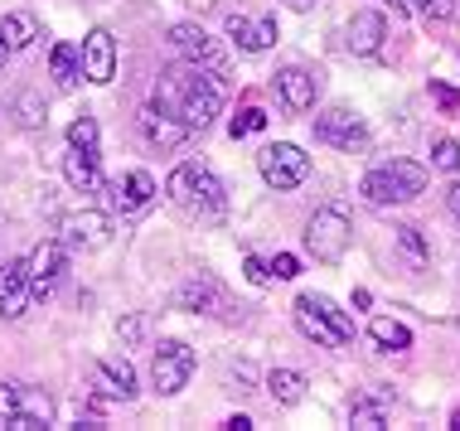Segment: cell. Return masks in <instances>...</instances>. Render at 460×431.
<instances>
[{"instance_id": "1", "label": "cell", "mask_w": 460, "mask_h": 431, "mask_svg": "<svg viewBox=\"0 0 460 431\" xmlns=\"http://www.w3.org/2000/svg\"><path fill=\"white\" fill-rule=\"evenodd\" d=\"M223 97H228V88H223V73L199 68V64L184 58V64L160 68L151 102L160 107V112H170L175 121H184L190 131H204L208 121L223 112Z\"/></svg>"}, {"instance_id": "2", "label": "cell", "mask_w": 460, "mask_h": 431, "mask_svg": "<svg viewBox=\"0 0 460 431\" xmlns=\"http://www.w3.org/2000/svg\"><path fill=\"white\" fill-rule=\"evenodd\" d=\"M165 194L184 218H194V224H223V218H228V189H223V180L208 165H199V160H184V165L170 170Z\"/></svg>"}, {"instance_id": "3", "label": "cell", "mask_w": 460, "mask_h": 431, "mask_svg": "<svg viewBox=\"0 0 460 431\" xmlns=\"http://www.w3.org/2000/svg\"><path fill=\"white\" fill-rule=\"evenodd\" d=\"M427 189V165H417V160H388V165H373L364 184H358V194H364L368 204L388 208V204H407L417 199V194Z\"/></svg>"}, {"instance_id": "4", "label": "cell", "mask_w": 460, "mask_h": 431, "mask_svg": "<svg viewBox=\"0 0 460 431\" xmlns=\"http://www.w3.org/2000/svg\"><path fill=\"white\" fill-rule=\"evenodd\" d=\"M296 325L305 330V339H315L320 349H344L354 344V320L330 301V295H301L296 301Z\"/></svg>"}, {"instance_id": "5", "label": "cell", "mask_w": 460, "mask_h": 431, "mask_svg": "<svg viewBox=\"0 0 460 431\" xmlns=\"http://www.w3.org/2000/svg\"><path fill=\"white\" fill-rule=\"evenodd\" d=\"M54 422V398L30 383H0V427L10 431H40Z\"/></svg>"}, {"instance_id": "6", "label": "cell", "mask_w": 460, "mask_h": 431, "mask_svg": "<svg viewBox=\"0 0 460 431\" xmlns=\"http://www.w3.org/2000/svg\"><path fill=\"white\" fill-rule=\"evenodd\" d=\"M354 242V228H349V214L344 208H315L305 224V252L315 257V262H344V252H349Z\"/></svg>"}, {"instance_id": "7", "label": "cell", "mask_w": 460, "mask_h": 431, "mask_svg": "<svg viewBox=\"0 0 460 431\" xmlns=\"http://www.w3.org/2000/svg\"><path fill=\"white\" fill-rule=\"evenodd\" d=\"M194 374V349L184 339H160L155 344V359H151V383L160 398H175V392H184V383H190Z\"/></svg>"}, {"instance_id": "8", "label": "cell", "mask_w": 460, "mask_h": 431, "mask_svg": "<svg viewBox=\"0 0 460 431\" xmlns=\"http://www.w3.org/2000/svg\"><path fill=\"white\" fill-rule=\"evenodd\" d=\"M257 170H262V180L271 184V189H301V184L310 180V155L291 141H277V145H267V151L257 155Z\"/></svg>"}, {"instance_id": "9", "label": "cell", "mask_w": 460, "mask_h": 431, "mask_svg": "<svg viewBox=\"0 0 460 431\" xmlns=\"http://www.w3.org/2000/svg\"><path fill=\"white\" fill-rule=\"evenodd\" d=\"M68 272V248L58 238H44L40 248L30 252V262H24V277H30V295L34 301H49V295L58 291V281Z\"/></svg>"}, {"instance_id": "10", "label": "cell", "mask_w": 460, "mask_h": 431, "mask_svg": "<svg viewBox=\"0 0 460 431\" xmlns=\"http://www.w3.org/2000/svg\"><path fill=\"white\" fill-rule=\"evenodd\" d=\"M111 238V218L97 214V208H78V214H64L58 218V242L68 252H93V248H107Z\"/></svg>"}, {"instance_id": "11", "label": "cell", "mask_w": 460, "mask_h": 431, "mask_svg": "<svg viewBox=\"0 0 460 431\" xmlns=\"http://www.w3.org/2000/svg\"><path fill=\"white\" fill-rule=\"evenodd\" d=\"M170 44H175L180 54L190 58V64H199V68H214V73L228 68V48H223L218 40H208L199 24H175V30H170Z\"/></svg>"}, {"instance_id": "12", "label": "cell", "mask_w": 460, "mask_h": 431, "mask_svg": "<svg viewBox=\"0 0 460 431\" xmlns=\"http://www.w3.org/2000/svg\"><path fill=\"white\" fill-rule=\"evenodd\" d=\"M315 141L325 145H340V151H364L368 145V131L349 107H330L325 117H315Z\"/></svg>"}, {"instance_id": "13", "label": "cell", "mask_w": 460, "mask_h": 431, "mask_svg": "<svg viewBox=\"0 0 460 431\" xmlns=\"http://www.w3.org/2000/svg\"><path fill=\"white\" fill-rule=\"evenodd\" d=\"M277 97H281L286 112H310V107H315V97H320V73L315 68H301V64L281 68L277 73Z\"/></svg>"}, {"instance_id": "14", "label": "cell", "mask_w": 460, "mask_h": 431, "mask_svg": "<svg viewBox=\"0 0 460 431\" xmlns=\"http://www.w3.org/2000/svg\"><path fill=\"white\" fill-rule=\"evenodd\" d=\"M175 305L194 315H214V311H228V291H223V281L214 272H199L175 291Z\"/></svg>"}, {"instance_id": "15", "label": "cell", "mask_w": 460, "mask_h": 431, "mask_svg": "<svg viewBox=\"0 0 460 431\" xmlns=\"http://www.w3.org/2000/svg\"><path fill=\"white\" fill-rule=\"evenodd\" d=\"M136 127H141L146 145H155V151H180V145L194 136V131L184 127V121H175L170 112H160L155 102H151V107H141V117H136Z\"/></svg>"}, {"instance_id": "16", "label": "cell", "mask_w": 460, "mask_h": 431, "mask_svg": "<svg viewBox=\"0 0 460 431\" xmlns=\"http://www.w3.org/2000/svg\"><path fill=\"white\" fill-rule=\"evenodd\" d=\"M102 189H107V204L117 208V214H141V208L155 199V180L146 175V170H127L121 180L102 184Z\"/></svg>"}, {"instance_id": "17", "label": "cell", "mask_w": 460, "mask_h": 431, "mask_svg": "<svg viewBox=\"0 0 460 431\" xmlns=\"http://www.w3.org/2000/svg\"><path fill=\"white\" fill-rule=\"evenodd\" d=\"M78 54H83V78L88 83H111L117 78V40H111V30H93Z\"/></svg>"}, {"instance_id": "18", "label": "cell", "mask_w": 460, "mask_h": 431, "mask_svg": "<svg viewBox=\"0 0 460 431\" xmlns=\"http://www.w3.org/2000/svg\"><path fill=\"white\" fill-rule=\"evenodd\" d=\"M383 40H388V20L378 10H358V15L344 24V48L349 54H378Z\"/></svg>"}, {"instance_id": "19", "label": "cell", "mask_w": 460, "mask_h": 431, "mask_svg": "<svg viewBox=\"0 0 460 431\" xmlns=\"http://www.w3.org/2000/svg\"><path fill=\"white\" fill-rule=\"evenodd\" d=\"M30 301H34V295H30L24 262H0V320H20Z\"/></svg>"}, {"instance_id": "20", "label": "cell", "mask_w": 460, "mask_h": 431, "mask_svg": "<svg viewBox=\"0 0 460 431\" xmlns=\"http://www.w3.org/2000/svg\"><path fill=\"white\" fill-rule=\"evenodd\" d=\"M40 15H30V10H15V15H5L0 20V64L5 58H15V54H24L34 40H40Z\"/></svg>"}, {"instance_id": "21", "label": "cell", "mask_w": 460, "mask_h": 431, "mask_svg": "<svg viewBox=\"0 0 460 431\" xmlns=\"http://www.w3.org/2000/svg\"><path fill=\"white\" fill-rule=\"evenodd\" d=\"M228 34L238 40V48H247V54H262V48L277 44V20L271 15H228Z\"/></svg>"}, {"instance_id": "22", "label": "cell", "mask_w": 460, "mask_h": 431, "mask_svg": "<svg viewBox=\"0 0 460 431\" xmlns=\"http://www.w3.org/2000/svg\"><path fill=\"white\" fill-rule=\"evenodd\" d=\"M64 180L73 184L78 194H97L102 189V170H97V155H88V151H73L68 145V155H64Z\"/></svg>"}, {"instance_id": "23", "label": "cell", "mask_w": 460, "mask_h": 431, "mask_svg": "<svg viewBox=\"0 0 460 431\" xmlns=\"http://www.w3.org/2000/svg\"><path fill=\"white\" fill-rule=\"evenodd\" d=\"M49 73H54L58 88H78V78H83V54H78V44L58 40L54 48H49Z\"/></svg>"}, {"instance_id": "24", "label": "cell", "mask_w": 460, "mask_h": 431, "mask_svg": "<svg viewBox=\"0 0 460 431\" xmlns=\"http://www.w3.org/2000/svg\"><path fill=\"white\" fill-rule=\"evenodd\" d=\"M97 378H102V388L111 398H121V402L136 398V368L127 359H97Z\"/></svg>"}, {"instance_id": "25", "label": "cell", "mask_w": 460, "mask_h": 431, "mask_svg": "<svg viewBox=\"0 0 460 431\" xmlns=\"http://www.w3.org/2000/svg\"><path fill=\"white\" fill-rule=\"evenodd\" d=\"M305 374H296V368H271L267 374V392L271 402H281V408H296V402H305Z\"/></svg>"}, {"instance_id": "26", "label": "cell", "mask_w": 460, "mask_h": 431, "mask_svg": "<svg viewBox=\"0 0 460 431\" xmlns=\"http://www.w3.org/2000/svg\"><path fill=\"white\" fill-rule=\"evenodd\" d=\"M368 339L378 344L383 354H402V349H412V330L397 325V320H388V315H378V320L368 325Z\"/></svg>"}, {"instance_id": "27", "label": "cell", "mask_w": 460, "mask_h": 431, "mask_svg": "<svg viewBox=\"0 0 460 431\" xmlns=\"http://www.w3.org/2000/svg\"><path fill=\"white\" fill-rule=\"evenodd\" d=\"M349 417H354V427H364V431H383L388 427V398H383V392H364Z\"/></svg>"}, {"instance_id": "28", "label": "cell", "mask_w": 460, "mask_h": 431, "mask_svg": "<svg viewBox=\"0 0 460 431\" xmlns=\"http://www.w3.org/2000/svg\"><path fill=\"white\" fill-rule=\"evenodd\" d=\"M15 121H20L24 131H40V127H44V97L24 88V92L15 97Z\"/></svg>"}, {"instance_id": "29", "label": "cell", "mask_w": 460, "mask_h": 431, "mask_svg": "<svg viewBox=\"0 0 460 431\" xmlns=\"http://www.w3.org/2000/svg\"><path fill=\"white\" fill-rule=\"evenodd\" d=\"M97 141H102V136H97V117L83 112V117L68 127V145H73V151H88V155H97Z\"/></svg>"}, {"instance_id": "30", "label": "cell", "mask_w": 460, "mask_h": 431, "mask_svg": "<svg viewBox=\"0 0 460 431\" xmlns=\"http://www.w3.org/2000/svg\"><path fill=\"white\" fill-rule=\"evenodd\" d=\"M262 127H267V112H262V107H243V112L228 121V136L243 141V136H257Z\"/></svg>"}, {"instance_id": "31", "label": "cell", "mask_w": 460, "mask_h": 431, "mask_svg": "<svg viewBox=\"0 0 460 431\" xmlns=\"http://www.w3.org/2000/svg\"><path fill=\"white\" fill-rule=\"evenodd\" d=\"M431 165L446 170V175H460V141H451V136L431 141Z\"/></svg>"}, {"instance_id": "32", "label": "cell", "mask_w": 460, "mask_h": 431, "mask_svg": "<svg viewBox=\"0 0 460 431\" xmlns=\"http://www.w3.org/2000/svg\"><path fill=\"white\" fill-rule=\"evenodd\" d=\"M397 248H402L407 257H412L417 267H421V262H427V257H431V252H427V242H421V233H417V228H397Z\"/></svg>"}, {"instance_id": "33", "label": "cell", "mask_w": 460, "mask_h": 431, "mask_svg": "<svg viewBox=\"0 0 460 431\" xmlns=\"http://www.w3.org/2000/svg\"><path fill=\"white\" fill-rule=\"evenodd\" d=\"M267 272L277 277V281H291V277H301V262H296L291 252H277V257L267 262Z\"/></svg>"}, {"instance_id": "34", "label": "cell", "mask_w": 460, "mask_h": 431, "mask_svg": "<svg viewBox=\"0 0 460 431\" xmlns=\"http://www.w3.org/2000/svg\"><path fill=\"white\" fill-rule=\"evenodd\" d=\"M431 97H437V107H441L446 117H456V112H460V92L451 88V83H431Z\"/></svg>"}, {"instance_id": "35", "label": "cell", "mask_w": 460, "mask_h": 431, "mask_svg": "<svg viewBox=\"0 0 460 431\" xmlns=\"http://www.w3.org/2000/svg\"><path fill=\"white\" fill-rule=\"evenodd\" d=\"M427 20H451L456 15V0H417Z\"/></svg>"}, {"instance_id": "36", "label": "cell", "mask_w": 460, "mask_h": 431, "mask_svg": "<svg viewBox=\"0 0 460 431\" xmlns=\"http://www.w3.org/2000/svg\"><path fill=\"white\" fill-rule=\"evenodd\" d=\"M243 272H247V281H252V286H267V281H271V272H267V262H262V257H247V262H243Z\"/></svg>"}, {"instance_id": "37", "label": "cell", "mask_w": 460, "mask_h": 431, "mask_svg": "<svg viewBox=\"0 0 460 431\" xmlns=\"http://www.w3.org/2000/svg\"><path fill=\"white\" fill-rule=\"evenodd\" d=\"M117 335L127 339V344H136V339H141V320H136V315L131 320H117Z\"/></svg>"}, {"instance_id": "38", "label": "cell", "mask_w": 460, "mask_h": 431, "mask_svg": "<svg viewBox=\"0 0 460 431\" xmlns=\"http://www.w3.org/2000/svg\"><path fill=\"white\" fill-rule=\"evenodd\" d=\"M446 214L456 218V228H460V180L451 184V189H446Z\"/></svg>"}, {"instance_id": "39", "label": "cell", "mask_w": 460, "mask_h": 431, "mask_svg": "<svg viewBox=\"0 0 460 431\" xmlns=\"http://www.w3.org/2000/svg\"><path fill=\"white\" fill-rule=\"evenodd\" d=\"M223 427H228V431H252V417H228Z\"/></svg>"}, {"instance_id": "40", "label": "cell", "mask_w": 460, "mask_h": 431, "mask_svg": "<svg viewBox=\"0 0 460 431\" xmlns=\"http://www.w3.org/2000/svg\"><path fill=\"white\" fill-rule=\"evenodd\" d=\"M393 5V15H407V0H388Z\"/></svg>"}, {"instance_id": "41", "label": "cell", "mask_w": 460, "mask_h": 431, "mask_svg": "<svg viewBox=\"0 0 460 431\" xmlns=\"http://www.w3.org/2000/svg\"><path fill=\"white\" fill-rule=\"evenodd\" d=\"M451 427H456V431H460V408H456V412H451Z\"/></svg>"}, {"instance_id": "42", "label": "cell", "mask_w": 460, "mask_h": 431, "mask_svg": "<svg viewBox=\"0 0 460 431\" xmlns=\"http://www.w3.org/2000/svg\"><path fill=\"white\" fill-rule=\"evenodd\" d=\"M291 5H296V10H310V0H291Z\"/></svg>"}]
</instances>
